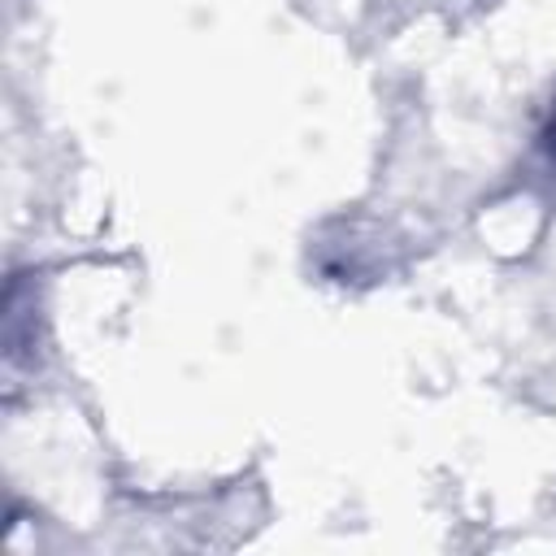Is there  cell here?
Here are the masks:
<instances>
[{"mask_svg": "<svg viewBox=\"0 0 556 556\" xmlns=\"http://www.w3.org/2000/svg\"><path fill=\"white\" fill-rule=\"evenodd\" d=\"M543 148H547V156L556 161V113H552V122H547V130H543Z\"/></svg>", "mask_w": 556, "mask_h": 556, "instance_id": "cell-1", "label": "cell"}]
</instances>
